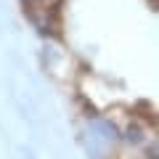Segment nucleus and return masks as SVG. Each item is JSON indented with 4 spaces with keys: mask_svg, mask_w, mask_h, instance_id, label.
<instances>
[{
    "mask_svg": "<svg viewBox=\"0 0 159 159\" xmlns=\"http://www.w3.org/2000/svg\"><path fill=\"white\" fill-rule=\"evenodd\" d=\"M82 141H85L82 146H85L90 159H109L111 151L117 148L119 133L103 119H90L85 125V130H82Z\"/></svg>",
    "mask_w": 159,
    "mask_h": 159,
    "instance_id": "obj_1",
    "label": "nucleus"
},
{
    "mask_svg": "<svg viewBox=\"0 0 159 159\" xmlns=\"http://www.w3.org/2000/svg\"><path fill=\"white\" fill-rule=\"evenodd\" d=\"M148 159H159V138L148 143Z\"/></svg>",
    "mask_w": 159,
    "mask_h": 159,
    "instance_id": "obj_2",
    "label": "nucleus"
}]
</instances>
